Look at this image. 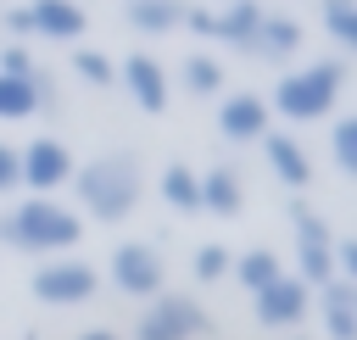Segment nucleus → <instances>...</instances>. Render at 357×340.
Listing matches in <instances>:
<instances>
[{"label": "nucleus", "mask_w": 357, "mask_h": 340, "mask_svg": "<svg viewBox=\"0 0 357 340\" xmlns=\"http://www.w3.org/2000/svg\"><path fill=\"white\" fill-rule=\"evenodd\" d=\"M84 240V223L73 206L50 201V195H28L22 206H11L0 217V245L11 251H33V256H56V251H73Z\"/></svg>", "instance_id": "obj_1"}, {"label": "nucleus", "mask_w": 357, "mask_h": 340, "mask_svg": "<svg viewBox=\"0 0 357 340\" xmlns=\"http://www.w3.org/2000/svg\"><path fill=\"white\" fill-rule=\"evenodd\" d=\"M73 190H78V201H84L89 217L123 223V217L139 206L145 178H139V162H134V156L112 150V156H95V162H84V167H73Z\"/></svg>", "instance_id": "obj_2"}, {"label": "nucleus", "mask_w": 357, "mask_h": 340, "mask_svg": "<svg viewBox=\"0 0 357 340\" xmlns=\"http://www.w3.org/2000/svg\"><path fill=\"white\" fill-rule=\"evenodd\" d=\"M340 89H346V61L324 56V61L296 67V72H284V78L273 84V111L290 117V123H318V117L335 111Z\"/></svg>", "instance_id": "obj_3"}, {"label": "nucleus", "mask_w": 357, "mask_h": 340, "mask_svg": "<svg viewBox=\"0 0 357 340\" xmlns=\"http://www.w3.org/2000/svg\"><path fill=\"white\" fill-rule=\"evenodd\" d=\"M28 290L50 307H78L100 290V273L78 256H45V268H33V279H28Z\"/></svg>", "instance_id": "obj_4"}, {"label": "nucleus", "mask_w": 357, "mask_h": 340, "mask_svg": "<svg viewBox=\"0 0 357 340\" xmlns=\"http://www.w3.org/2000/svg\"><path fill=\"white\" fill-rule=\"evenodd\" d=\"M290 217H296V268H301L296 279H301L307 290H312V284L324 290L329 279H340V273H335V234H329V223L312 217L307 206H290Z\"/></svg>", "instance_id": "obj_5"}, {"label": "nucleus", "mask_w": 357, "mask_h": 340, "mask_svg": "<svg viewBox=\"0 0 357 340\" xmlns=\"http://www.w3.org/2000/svg\"><path fill=\"white\" fill-rule=\"evenodd\" d=\"M206 334V307L190 295H151V312H139L134 340H195Z\"/></svg>", "instance_id": "obj_6"}, {"label": "nucleus", "mask_w": 357, "mask_h": 340, "mask_svg": "<svg viewBox=\"0 0 357 340\" xmlns=\"http://www.w3.org/2000/svg\"><path fill=\"white\" fill-rule=\"evenodd\" d=\"M17 162H22V184H28L33 195H56L61 184H73V150H67L61 139H50V134L28 139V145L17 150Z\"/></svg>", "instance_id": "obj_7"}, {"label": "nucleus", "mask_w": 357, "mask_h": 340, "mask_svg": "<svg viewBox=\"0 0 357 340\" xmlns=\"http://www.w3.org/2000/svg\"><path fill=\"white\" fill-rule=\"evenodd\" d=\"M162 279H167V268H162V256H156L151 245L128 240V245L112 251V284H117L123 295L151 301V295H162Z\"/></svg>", "instance_id": "obj_8"}, {"label": "nucleus", "mask_w": 357, "mask_h": 340, "mask_svg": "<svg viewBox=\"0 0 357 340\" xmlns=\"http://www.w3.org/2000/svg\"><path fill=\"white\" fill-rule=\"evenodd\" d=\"M307 307H312V290H307L296 273H279L273 284L257 290V318H262L268 329H290V323H301Z\"/></svg>", "instance_id": "obj_9"}, {"label": "nucleus", "mask_w": 357, "mask_h": 340, "mask_svg": "<svg viewBox=\"0 0 357 340\" xmlns=\"http://www.w3.org/2000/svg\"><path fill=\"white\" fill-rule=\"evenodd\" d=\"M117 78H123V89L134 95V106H139V111H167V95H173V84H167V67H162L156 56L134 50V56L117 67Z\"/></svg>", "instance_id": "obj_10"}, {"label": "nucleus", "mask_w": 357, "mask_h": 340, "mask_svg": "<svg viewBox=\"0 0 357 340\" xmlns=\"http://www.w3.org/2000/svg\"><path fill=\"white\" fill-rule=\"evenodd\" d=\"M218 134H223V139H234V145L262 139V134H268V100H262V95H251V89L223 95V106H218Z\"/></svg>", "instance_id": "obj_11"}, {"label": "nucleus", "mask_w": 357, "mask_h": 340, "mask_svg": "<svg viewBox=\"0 0 357 340\" xmlns=\"http://www.w3.org/2000/svg\"><path fill=\"white\" fill-rule=\"evenodd\" d=\"M28 28L39 33V39H56V45H73V39H84V6L78 0H33L28 6Z\"/></svg>", "instance_id": "obj_12"}, {"label": "nucleus", "mask_w": 357, "mask_h": 340, "mask_svg": "<svg viewBox=\"0 0 357 340\" xmlns=\"http://www.w3.org/2000/svg\"><path fill=\"white\" fill-rule=\"evenodd\" d=\"M262 150H268V167H273V178L284 184V190H307L312 184V156L301 150V139L296 134H262Z\"/></svg>", "instance_id": "obj_13"}, {"label": "nucleus", "mask_w": 357, "mask_h": 340, "mask_svg": "<svg viewBox=\"0 0 357 340\" xmlns=\"http://www.w3.org/2000/svg\"><path fill=\"white\" fill-rule=\"evenodd\" d=\"M245 50L262 56V61H290V56L301 50V22H296V17H262Z\"/></svg>", "instance_id": "obj_14"}, {"label": "nucleus", "mask_w": 357, "mask_h": 340, "mask_svg": "<svg viewBox=\"0 0 357 340\" xmlns=\"http://www.w3.org/2000/svg\"><path fill=\"white\" fill-rule=\"evenodd\" d=\"M324 329H329V340H357V284L351 279L324 284Z\"/></svg>", "instance_id": "obj_15"}, {"label": "nucleus", "mask_w": 357, "mask_h": 340, "mask_svg": "<svg viewBox=\"0 0 357 340\" xmlns=\"http://www.w3.org/2000/svg\"><path fill=\"white\" fill-rule=\"evenodd\" d=\"M262 17H268V11H262L257 0H223V11H212V39H223V45H240V50H245Z\"/></svg>", "instance_id": "obj_16"}, {"label": "nucleus", "mask_w": 357, "mask_h": 340, "mask_svg": "<svg viewBox=\"0 0 357 340\" xmlns=\"http://www.w3.org/2000/svg\"><path fill=\"white\" fill-rule=\"evenodd\" d=\"M201 206L218 212V217H234V212L245 206L240 173H234V167H206V173H201Z\"/></svg>", "instance_id": "obj_17"}, {"label": "nucleus", "mask_w": 357, "mask_h": 340, "mask_svg": "<svg viewBox=\"0 0 357 340\" xmlns=\"http://www.w3.org/2000/svg\"><path fill=\"white\" fill-rule=\"evenodd\" d=\"M128 28L173 33V28H184V0H128Z\"/></svg>", "instance_id": "obj_18"}, {"label": "nucleus", "mask_w": 357, "mask_h": 340, "mask_svg": "<svg viewBox=\"0 0 357 340\" xmlns=\"http://www.w3.org/2000/svg\"><path fill=\"white\" fill-rule=\"evenodd\" d=\"M178 89L184 95H218L223 89V61H212V56H184L178 61Z\"/></svg>", "instance_id": "obj_19"}, {"label": "nucleus", "mask_w": 357, "mask_h": 340, "mask_svg": "<svg viewBox=\"0 0 357 340\" xmlns=\"http://www.w3.org/2000/svg\"><path fill=\"white\" fill-rule=\"evenodd\" d=\"M162 201L178 206V212H201V173L184 167V162H173V167L162 173Z\"/></svg>", "instance_id": "obj_20"}, {"label": "nucleus", "mask_w": 357, "mask_h": 340, "mask_svg": "<svg viewBox=\"0 0 357 340\" xmlns=\"http://www.w3.org/2000/svg\"><path fill=\"white\" fill-rule=\"evenodd\" d=\"M39 72V67H33ZM39 111V89H33V78H11V72H0V123H17V117H33Z\"/></svg>", "instance_id": "obj_21"}, {"label": "nucleus", "mask_w": 357, "mask_h": 340, "mask_svg": "<svg viewBox=\"0 0 357 340\" xmlns=\"http://www.w3.org/2000/svg\"><path fill=\"white\" fill-rule=\"evenodd\" d=\"M229 273H234V279H240V284H245V290L257 295V290H262V284H273V279H279L284 268H279V256H273L268 245H257V251L234 256V268H229Z\"/></svg>", "instance_id": "obj_22"}, {"label": "nucleus", "mask_w": 357, "mask_h": 340, "mask_svg": "<svg viewBox=\"0 0 357 340\" xmlns=\"http://www.w3.org/2000/svg\"><path fill=\"white\" fill-rule=\"evenodd\" d=\"M324 28L340 50L357 56V0H324Z\"/></svg>", "instance_id": "obj_23"}, {"label": "nucleus", "mask_w": 357, "mask_h": 340, "mask_svg": "<svg viewBox=\"0 0 357 340\" xmlns=\"http://www.w3.org/2000/svg\"><path fill=\"white\" fill-rule=\"evenodd\" d=\"M329 156H335V167H340L346 178H357V111L329 128Z\"/></svg>", "instance_id": "obj_24"}, {"label": "nucleus", "mask_w": 357, "mask_h": 340, "mask_svg": "<svg viewBox=\"0 0 357 340\" xmlns=\"http://www.w3.org/2000/svg\"><path fill=\"white\" fill-rule=\"evenodd\" d=\"M73 72H78L84 84H95V89H112V84H117V67H112L106 50H84V45H78V50H73Z\"/></svg>", "instance_id": "obj_25"}, {"label": "nucleus", "mask_w": 357, "mask_h": 340, "mask_svg": "<svg viewBox=\"0 0 357 340\" xmlns=\"http://www.w3.org/2000/svg\"><path fill=\"white\" fill-rule=\"evenodd\" d=\"M229 268H234V251H229V245H201V251H195V279H201V284H218Z\"/></svg>", "instance_id": "obj_26"}, {"label": "nucleus", "mask_w": 357, "mask_h": 340, "mask_svg": "<svg viewBox=\"0 0 357 340\" xmlns=\"http://www.w3.org/2000/svg\"><path fill=\"white\" fill-rule=\"evenodd\" d=\"M0 72H11V78H33V56H28L22 45H6V50H0Z\"/></svg>", "instance_id": "obj_27"}, {"label": "nucleus", "mask_w": 357, "mask_h": 340, "mask_svg": "<svg viewBox=\"0 0 357 340\" xmlns=\"http://www.w3.org/2000/svg\"><path fill=\"white\" fill-rule=\"evenodd\" d=\"M17 184H22V162H17V145H6V139H0V195H6V190H17Z\"/></svg>", "instance_id": "obj_28"}, {"label": "nucleus", "mask_w": 357, "mask_h": 340, "mask_svg": "<svg viewBox=\"0 0 357 340\" xmlns=\"http://www.w3.org/2000/svg\"><path fill=\"white\" fill-rule=\"evenodd\" d=\"M335 273L357 284V240H340V245H335Z\"/></svg>", "instance_id": "obj_29"}, {"label": "nucleus", "mask_w": 357, "mask_h": 340, "mask_svg": "<svg viewBox=\"0 0 357 340\" xmlns=\"http://www.w3.org/2000/svg\"><path fill=\"white\" fill-rule=\"evenodd\" d=\"M184 28H190V33H212V11H201V6H184Z\"/></svg>", "instance_id": "obj_30"}, {"label": "nucleus", "mask_w": 357, "mask_h": 340, "mask_svg": "<svg viewBox=\"0 0 357 340\" xmlns=\"http://www.w3.org/2000/svg\"><path fill=\"white\" fill-rule=\"evenodd\" d=\"M6 28H11V33H33V28H28V6H11V11H6Z\"/></svg>", "instance_id": "obj_31"}, {"label": "nucleus", "mask_w": 357, "mask_h": 340, "mask_svg": "<svg viewBox=\"0 0 357 340\" xmlns=\"http://www.w3.org/2000/svg\"><path fill=\"white\" fill-rule=\"evenodd\" d=\"M78 340H117L112 329H89V334H78Z\"/></svg>", "instance_id": "obj_32"}]
</instances>
